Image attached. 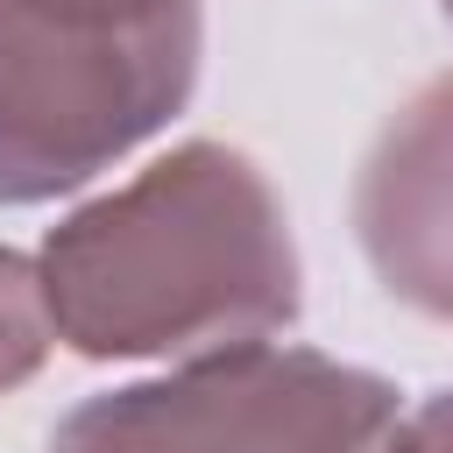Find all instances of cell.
I'll use <instances>...</instances> for the list:
<instances>
[{
	"mask_svg": "<svg viewBox=\"0 0 453 453\" xmlns=\"http://www.w3.org/2000/svg\"><path fill=\"white\" fill-rule=\"evenodd\" d=\"M57 340L85 361H205L304 311V262L269 170L234 142H177L42 234Z\"/></svg>",
	"mask_w": 453,
	"mask_h": 453,
	"instance_id": "cell-1",
	"label": "cell"
},
{
	"mask_svg": "<svg viewBox=\"0 0 453 453\" xmlns=\"http://www.w3.org/2000/svg\"><path fill=\"white\" fill-rule=\"evenodd\" d=\"M205 57V0H0V205H50L163 134Z\"/></svg>",
	"mask_w": 453,
	"mask_h": 453,
	"instance_id": "cell-2",
	"label": "cell"
},
{
	"mask_svg": "<svg viewBox=\"0 0 453 453\" xmlns=\"http://www.w3.org/2000/svg\"><path fill=\"white\" fill-rule=\"evenodd\" d=\"M403 396L319 347H234L71 403L50 453H382Z\"/></svg>",
	"mask_w": 453,
	"mask_h": 453,
	"instance_id": "cell-3",
	"label": "cell"
},
{
	"mask_svg": "<svg viewBox=\"0 0 453 453\" xmlns=\"http://www.w3.org/2000/svg\"><path fill=\"white\" fill-rule=\"evenodd\" d=\"M347 219L375 283L403 311L453 326V71L425 78L375 127Z\"/></svg>",
	"mask_w": 453,
	"mask_h": 453,
	"instance_id": "cell-4",
	"label": "cell"
},
{
	"mask_svg": "<svg viewBox=\"0 0 453 453\" xmlns=\"http://www.w3.org/2000/svg\"><path fill=\"white\" fill-rule=\"evenodd\" d=\"M50 347H57V319H50L42 262L21 255L14 241H0V396L35 382Z\"/></svg>",
	"mask_w": 453,
	"mask_h": 453,
	"instance_id": "cell-5",
	"label": "cell"
},
{
	"mask_svg": "<svg viewBox=\"0 0 453 453\" xmlns=\"http://www.w3.org/2000/svg\"><path fill=\"white\" fill-rule=\"evenodd\" d=\"M382 453H453V389H432L425 403H411L389 425Z\"/></svg>",
	"mask_w": 453,
	"mask_h": 453,
	"instance_id": "cell-6",
	"label": "cell"
},
{
	"mask_svg": "<svg viewBox=\"0 0 453 453\" xmlns=\"http://www.w3.org/2000/svg\"><path fill=\"white\" fill-rule=\"evenodd\" d=\"M439 14H446V21H453V0H439Z\"/></svg>",
	"mask_w": 453,
	"mask_h": 453,
	"instance_id": "cell-7",
	"label": "cell"
}]
</instances>
